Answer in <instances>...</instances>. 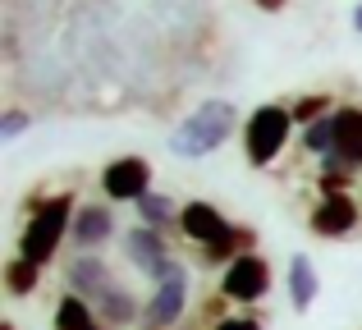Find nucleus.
I'll return each mask as SVG.
<instances>
[{"label": "nucleus", "instance_id": "9d476101", "mask_svg": "<svg viewBox=\"0 0 362 330\" xmlns=\"http://www.w3.org/2000/svg\"><path fill=\"white\" fill-rule=\"evenodd\" d=\"M179 230H184V239H193V243L206 248V243L225 239L234 225L225 220V211L211 206V202H184V211H179Z\"/></svg>", "mask_w": 362, "mask_h": 330}, {"label": "nucleus", "instance_id": "aec40b11", "mask_svg": "<svg viewBox=\"0 0 362 330\" xmlns=\"http://www.w3.org/2000/svg\"><path fill=\"white\" fill-rule=\"evenodd\" d=\"M28 124H33V115H28V110H5V115H0V143H14Z\"/></svg>", "mask_w": 362, "mask_h": 330}, {"label": "nucleus", "instance_id": "20e7f679", "mask_svg": "<svg viewBox=\"0 0 362 330\" xmlns=\"http://www.w3.org/2000/svg\"><path fill=\"white\" fill-rule=\"evenodd\" d=\"M188 294H193V276H188L184 261H175V271H170L160 285H151L147 303H142V330H170L184 322L188 312Z\"/></svg>", "mask_w": 362, "mask_h": 330}, {"label": "nucleus", "instance_id": "2eb2a0df", "mask_svg": "<svg viewBox=\"0 0 362 330\" xmlns=\"http://www.w3.org/2000/svg\"><path fill=\"white\" fill-rule=\"evenodd\" d=\"M55 330H106V326H101L97 307H92L88 298L64 294L60 303H55Z\"/></svg>", "mask_w": 362, "mask_h": 330}, {"label": "nucleus", "instance_id": "4be33fe9", "mask_svg": "<svg viewBox=\"0 0 362 330\" xmlns=\"http://www.w3.org/2000/svg\"><path fill=\"white\" fill-rule=\"evenodd\" d=\"M252 5H257V9H266V14H280L284 0H252Z\"/></svg>", "mask_w": 362, "mask_h": 330}, {"label": "nucleus", "instance_id": "6ab92c4d", "mask_svg": "<svg viewBox=\"0 0 362 330\" xmlns=\"http://www.w3.org/2000/svg\"><path fill=\"white\" fill-rule=\"evenodd\" d=\"M303 147H308L312 156H321V161H326L330 147H335V115H326V119H317V124L303 129Z\"/></svg>", "mask_w": 362, "mask_h": 330}, {"label": "nucleus", "instance_id": "0eeeda50", "mask_svg": "<svg viewBox=\"0 0 362 330\" xmlns=\"http://www.w3.org/2000/svg\"><path fill=\"white\" fill-rule=\"evenodd\" d=\"M358 220H362V206H358L354 193L321 197V202L312 206V216H308V225H312L317 239H349V234L358 230Z\"/></svg>", "mask_w": 362, "mask_h": 330}, {"label": "nucleus", "instance_id": "f257e3e1", "mask_svg": "<svg viewBox=\"0 0 362 330\" xmlns=\"http://www.w3.org/2000/svg\"><path fill=\"white\" fill-rule=\"evenodd\" d=\"M74 197L69 193H51V197H42V202L28 211V220H23V234H18V257H28V261H37V266H51L55 261V252H60V243L69 239V230H74Z\"/></svg>", "mask_w": 362, "mask_h": 330}, {"label": "nucleus", "instance_id": "5701e85b", "mask_svg": "<svg viewBox=\"0 0 362 330\" xmlns=\"http://www.w3.org/2000/svg\"><path fill=\"white\" fill-rule=\"evenodd\" d=\"M354 33L362 37V0H358V5H354Z\"/></svg>", "mask_w": 362, "mask_h": 330}, {"label": "nucleus", "instance_id": "423d86ee", "mask_svg": "<svg viewBox=\"0 0 362 330\" xmlns=\"http://www.w3.org/2000/svg\"><path fill=\"white\" fill-rule=\"evenodd\" d=\"M221 294L230 298V303H262V298L271 294V261L257 257V252L239 257L234 266H225Z\"/></svg>", "mask_w": 362, "mask_h": 330}, {"label": "nucleus", "instance_id": "9b49d317", "mask_svg": "<svg viewBox=\"0 0 362 330\" xmlns=\"http://www.w3.org/2000/svg\"><path fill=\"white\" fill-rule=\"evenodd\" d=\"M92 307H97L101 326H110V330H119V326H133V322H142L138 294H133L129 285H119V280H110V285L101 289L97 298H92Z\"/></svg>", "mask_w": 362, "mask_h": 330}, {"label": "nucleus", "instance_id": "412c9836", "mask_svg": "<svg viewBox=\"0 0 362 330\" xmlns=\"http://www.w3.org/2000/svg\"><path fill=\"white\" fill-rule=\"evenodd\" d=\"M211 330H262V322L257 317H221Z\"/></svg>", "mask_w": 362, "mask_h": 330}, {"label": "nucleus", "instance_id": "b1692460", "mask_svg": "<svg viewBox=\"0 0 362 330\" xmlns=\"http://www.w3.org/2000/svg\"><path fill=\"white\" fill-rule=\"evenodd\" d=\"M0 330H14V326H9V322H5V326H0Z\"/></svg>", "mask_w": 362, "mask_h": 330}, {"label": "nucleus", "instance_id": "7ed1b4c3", "mask_svg": "<svg viewBox=\"0 0 362 330\" xmlns=\"http://www.w3.org/2000/svg\"><path fill=\"white\" fill-rule=\"evenodd\" d=\"M289 134H293V110L289 106H257L252 115H247V124H243V152H247V165H257V170H266V165H275L280 161V152H284V143H289Z\"/></svg>", "mask_w": 362, "mask_h": 330}, {"label": "nucleus", "instance_id": "1a4fd4ad", "mask_svg": "<svg viewBox=\"0 0 362 330\" xmlns=\"http://www.w3.org/2000/svg\"><path fill=\"white\" fill-rule=\"evenodd\" d=\"M110 206H115V202H83L78 211H74L69 239H74L78 252H97L101 243L115 239V211H110Z\"/></svg>", "mask_w": 362, "mask_h": 330}, {"label": "nucleus", "instance_id": "f03ea898", "mask_svg": "<svg viewBox=\"0 0 362 330\" xmlns=\"http://www.w3.org/2000/svg\"><path fill=\"white\" fill-rule=\"evenodd\" d=\"M234 124H239V110H234L230 101H202V106L170 134V152L184 156V161H202V156H211L216 147L234 134Z\"/></svg>", "mask_w": 362, "mask_h": 330}, {"label": "nucleus", "instance_id": "a211bd4d", "mask_svg": "<svg viewBox=\"0 0 362 330\" xmlns=\"http://www.w3.org/2000/svg\"><path fill=\"white\" fill-rule=\"evenodd\" d=\"M293 124H303V129H308V124H317V119H326V115H335V101H330V92H312V97H298V101H293Z\"/></svg>", "mask_w": 362, "mask_h": 330}, {"label": "nucleus", "instance_id": "39448f33", "mask_svg": "<svg viewBox=\"0 0 362 330\" xmlns=\"http://www.w3.org/2000/svg\"><path fill=\"white\" fill-rule=\"evenodd\" d=\"M124 257L133 261V266L142 271V276L151 280V285H160V280L175 271V257H170V239L160 230H147V225H138V230L124 234Z\"/></svg>", "mask_w": 362, "mask_h": 330}, {"label": "nucleus", "instance_id": "f3484780", "mask_svg": "<svg viewBox=\"0 0 362 330\" xmlns=\"http://www.w3.org/2000/svg\"><path fill=\"white\" fill-rule=\"evenodd\" d=\"M37 285H42V266H37V261H28V257H9L5 261V289L14 298L37 294Z\"/></svg>", "mask_w": 362, "mask_h": 330}, {"label": "nucleus", "instance_id": "dca6fc26", "mask_svg": "<svg viewBox=\"0 0 362 330\" xmlns=\"http://www.w3.org/2000/svg\"><path fill=\"white\" fill-rule=\"evenodd\" d=\"M133 206H138V220L147 225V230H160V234H165L170 225H179V211H184V206H175L165 193H156V188H151L147 197H138Z\"/></svg>", "mask_w": 362, "mask_h": 330}, {"label": "nucleus", "instance_id": "4468645a", "mask_svg": "<svg viewBox=\"0 0 362 330\" xmlns=\"http://www.w3.org/2000/svg\"><path fill=\"white\" fill-rule=\"evenodd\" d=\"M64 280H69V294H78V298H88V303H92V298H97L115 276H110V266L101 257L83 252V257H74L69 266H64Z\"/></svg>", "mask_w": 362, "mask_h": 330}, {"label": "nucleus", "instance_id": "f8f14e48", "mask_svg": "<svg viewBox=\"0 0 362 330\" xmlns=\"http://www.w3.org/2000/svg\"><path fill=\"white\" fill-rule=\"evenodd\" d=\"M330 156H339L349 170H362V106L335 110V147H330Z\"/></svg>", "mask_w": 362, "mask_h": 330}, {"label": "nucleus", "instance_id": "ddd939ff", "mask_svg": "<svg viewBox=\"0 0 362 330\" xmlns=\"http://www.w3.org/2000/svg\"><path fill=\"white\" fill-rule=\"evenodd\" d=\"M289 303H293V312H312V303H317V294H321V271H317V261L308 257V252H293L289 257Z\"/></svg>", "mask_w": 362, "mask_h": 330}, {"label": "nucleus", "instance_id": "6e6552de", "mask_svg": "<svg viewBox=\"0 0 362 330\" xmlns=\"http://www.w3.org/2000/svg\"><path fill=\"white\" fill-rule=\"evenodd\" d=\"M101 193L110 202H138V197L151 193V165L142 156H119L101 170Z\"/></svg>", "mask_w": 362, "mask_h": 330}]
</instances>
